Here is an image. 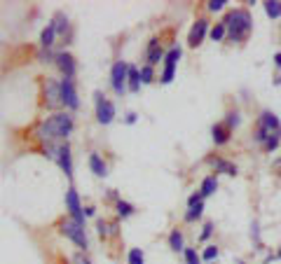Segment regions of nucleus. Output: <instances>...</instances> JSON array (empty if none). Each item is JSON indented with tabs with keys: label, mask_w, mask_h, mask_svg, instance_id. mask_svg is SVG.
<instances>
[{
	"label": "nucleus",
	"mask_w": 281,
	"mask_h": 264,
	"mask_svg": "<svg viewBox=\"0 0 281 264\" xmlns=\"http://www.w3.org/2000/svg\"><path fill=\"white\" fill-rule=\"evenodd\" d=\"M258 126H260V129H265V131H269V133L281 131V122H279V117H277L272 110H263V112H260Z\"/></svg>",
	"instance_id": "nucleus-13"
},
{
	"label": "nucleus",
	"mask_w": 281,
	"mask_h": 264,
	"mask_svg": "<svg viewBox=\"0 0 281 264\" xmlns=\"http://www.w3.org/2000/svg\"><path fill=\"white\" fill-rule=\"evenodd\" d=\"M211 164H214L215 173H225V175H237V173H239V169H237L232 161H228V159H223V157H214Z\"/></svg>",
	"instance_id": "nucleus-16"
},
{
	"label": "nucleus",
	"mask_w": 281,
	"mask_h": 264,
	"mask_svg": "<svg viewBox=\"0 0 281 264\" xmlns=\"http://www.w3.org/2000/svg\"><path fill=\"white\" fill-rule=\"evenodd\" d=\"M239 124H241L239 110H230V112H228V119H225V126H228L230 131H232V129H237Z\"/></svg>",
	"instance_id": "nucleus-29"
},
{
	"label": "nucleus",
	"mask_w": 281,
	"mask_h": 264,
	"mask_svg": "<svg viewBox=\"0 0 281 264\" xmlns=\"http://www.w3.org/2000/svg\"><path fill=\"white\" fill-rule=\"evenodd\" d=\"M127 264H146V255L141 248H132L127 252Z\"/></svg>",
	"instance_id": "nucleus-25"
},
{
	"label": "nucleus",
	"mask_w": 281,
	"mask_h": 264,
	"mask_svg": "<svg viewBox=\"0 0 281 264\" xmlns=\"http://www.w3.org/2000/svg\"><path fill=\"white\" fill-rule=\"evenodd\" d=\"M66 211L70 215V220H75V222H80L84 225V206L80 203V197H78V192H75V187H68L66 189Z\"/></svg>",
	"instance_id": "nucleus-8"
},
{
	"label": "nucleus",
	"mask_w": 281,
	"mask_h": 264,
	"mask_svg": "<svg viewBox=\"0 0 281 264\" xmlns=\"http://www.w3.org/2000/svg\"><path fill=\"white\" fill-rule=\"evenodd\" d=\"M127 78H129V63L127 61H115L113 68H110V87L117 96L129 92L127 89Z\"/></svg>",
	"instance_id": "nucleus-4"
},
{
	"label": "nucleus",
	"mask_w": 281,
	"mask_h": 264,
	"mask_svg": "<svg viewBox=\"0 0 281 264\" xmlns=\"http://www.w3.org/2000/svg\"><path fill=\"white\" fill-rule=\"evenodd\" d=\"M206 5H209L211 12H220V10L228 5V0H211V2H206Z\"/></svg>",
	"instance_id": "nucleus-34"
},
{
	"label": "nucleus",
	"mask_w": 281,
	"mask_h": 264,
	"mask_svg": "<svg viewBox=\"0 0 281 264\" xmlns=\"http://www.w3.org/2000/svg\"><path fill=\"white\" fill-rule=\"evenodd\" d=\"M89 171H92L96 178H106V175H108V164L99 157L96 152L89 155Z\"/></svg>",
	"instance_id": "nucleus-15"
},
{
	"label": "nucleus",
	"mask_w": 281,
	"mask_h": 264,
	"mask_svg": "<svg viewBox=\"0 0 281 264\" xmlns=\"http://www.w3.org/2000/svg\"><path fill=\"white\" fill-rule=\"evenodd\" d=\"M56 164L59 169L66 173V178H73V159H70V143L64 140L59 143V150H56Z\"/></svg>",
	"instance_id": "nucleus-10"
},
{
	"label": "nucleus",
	"mask_w": 281,
	"mask_h": 264,
	"mask_svg": "<svg viewBox=\"0 0 281 264\" xmlns=\"http://www.w3.org/2000/svg\"><path fill=\"white\" fill-rule=\"evenodd\" d=\"M199 192H201V197H204V199L214 197L215 192H218V178H215V175H206V178L201 180Z\"/></svg>",
	"instance_id": "nucleus-19"
},
{
	"label": "nucleus",
	"mask_w": 281,
	"mask_h": 264,
	"mask_svg": "<svg viewBox=\"0 0 281 264\" xmlns=\"http://www.w3.org/2000/svg\"><path fill=\"white\" fill-rule=\"evenodd\" d=\"M38 59L47 63V61H54V59H56V54H54L52 49H40V52H38Z\"/></svg>",
	"instance_id": "nucleus-35"
},
{
	"label": "nucleus",
	"mask_w": 281,
	"mask_h": 264,
	"mask_svg": "<svg viewBox=\"0 0 281 264\" xmlns=\"http://www.w3.org/2000/svg\"><path fill=\"white\" fill-rule=\"evenodd\" d=\"M169 248H171L174 252H183V250H185V238H183V232L171 229V234H169Z\"/></svg>",
	"instance_id": "nucleus-21"
},
{
	"label": "nucleus",
	"mask_w": 281,
	"mask_h": 264,
	"mask_svg": "<svg viewBox=\"0 0 281 264\" xmlns=\"http://www.w3.org/2000/svg\"><path fill=\"white\" fill-rule=\"evenodd\" d=\"M138 73H141V84H150L152 79H155V70H152V66H141L138 68Z\"/></svg>",
	"instance_id": "nucleus-30"
},
{
	"label": "nucleus",
	"mask_w": 281,
	"mask_h": 264,
	"mask_svg": "<svg viewBox=\"0 0 281 264\" xmlns=\"http://www.w3.org/2000/svg\"><path fill=\"white\" fill-rule=\"evenodd\" d=\"M230 133H232V131H230L228 126L223 124V122H220V124H214V126H211V138H214L215 145H225V143L230 140Z\"/></svg>",
	"instance_id": "nucleus-17"
},
{
	"label": "nucleus",
	"mask_w": 281,
	"mask_h": 264,
	"mask_svg": "<svg viewBox=\"0 0 281 264\" xmlns=\"http://www.w3.org/2000/svg\"><path fill=\"white\" fill-rule=\"evenodd\" d=\"M127 89L132 93L141 92V73L136 66H129V78H127Z\"/></svg>",
	"instance_id": "nucleus-20"
},
{
	"label": "nucleus",
	"mask_w": 281,
	"mask_h": 264,
	"mask_svg": "<svg viewBox=\"0 0 281 264\" xmlns=\"http://www.w3.org/2000/svg\"><path fill=\"white\" fill-rule=\"evenodd\" d=\"M218 246H206V248H204V252H201V260H206V262L211 264L214 262V260H218Z\"/></svg>",
	"instance_id": "nucleus-31"
},
{
	"label": "nucleus",
	"mask_w": 281,
	"mask_h": 264,
	"mask_svg": "<svg viewBox=\"0 0 281 264\" xmlns=\"http://www.w3.org/2000/svg\"><path fill=\"white\" fill-rule=\"evenodd\" d=\"M94 101H96V122L108 126L115 119V103L108 101L101 92H94Z\"/></svg>",
	"instance_id": "nucleus-6"
},
{
	"label": "nucleus",
	"mask_w": 281,
	"mask_h": 264,
	"mask_svg": "<svg viewBox=\"0 0 281 264\" xmlns=\"http://www.w3.org/2000/svg\"><path fill=\"white\" fill-rule=\"evenodd\" d=\"M211 264H214V262H211Z\"/></svg>",
	"instance_id": "nucleus-43"
},
{
	"label": "nucleus",
	"mask_w": 281,
	"mask_h": 264,
	"mask_svg": "<svg viewBox=\"0 0 281 264\" xmlns=\"http://www.w3.org/2000/svg\"><path fill=\"white\" fill-rule=\"evenodd\" d=\"M136 119H138L136 112H127V119H124V122H127V124H136Z\"/></svg>",
	"instance_id": "nucleus-39"
},
{
	"label": "nucleus",
	"mask_w": 281,
	"mask_h": 264,
	"mask_svg": "<svg viewBox=\"0 0 281 264\" xmlns=\"http://www.w3.org/2000/svg\"><path fill=\"white\" fill-rule=\"evenodd\" d=\"M279 143H281V131H277V133H272L267 140H265L263 150H265V152H274V150L279 147Z\"/></svg>",
	"instance_id": "nucleus-28"
},
{
	"label": "nucleus",
	"mask_w": 281,
	"mask_h": 264,
	"mask_svg": "<svg viewBox=\"0 0 281 264\" xmlns=\"http://www.w3.org/2000/svg\"><path fill=\"white\" fill-rule=\"evenodd\" d=\"M206 33H209V21L206 19H197L192 28H190V35H187V45L190 47H199L201 40L206 38Z\"/></svg>",
	"instance_id": "nucleus-11"
},
{
	"label": "nucleus",
	"mask_w": 281,
	"mask_h": 264,
	"mask_svg": "<svg viewBox=\"0 0 281 264\" xmlns=\"http://www.w3.org/2000/svg\"><path fill=\"white\" fill-rule=\"evenodd\" d=\"M52 21H54V26H56V35H64V33L68 31V16L64 12H59Z\"/></svg>",
	"instance_id": "nucleus-24"
},
{
	"label": "nucleus",
	"mask_w": 281,
	"mask_h": 264,
	"mask_svg": "<svg viewBox=\"0 0 281 264\" xmlns=\"http://www.w3.org/2000/svg\"><path fill=\"white\" fill-rule=\"evenodd\" d=\"M59 89H61V106L66 108V112H75V110L80 108V98H78L75 82L61 78L59 79Z\"/></svg>",
	"instance_id": "nucleus-5"
},
{
	"label": "nucleus",
	"mask_w": 281,
	"mask_h": 264,
	"mask_svg": "<svg viewBox=\"0 0 281 264\" xmlns=\"http://www.w3.org/2000/svg\"><path fill=\"white\" fill-rule=\"evenodd\" d=\"M277 257H279V260H281V248H279V252H277Z\"/></svg>",
	"instance_id": "nucleus-42"
},
{
	"label": "nucleus",
	"mask_w": 281,
	"mask_h": 264,
	"mask_svg": "<svg viewBox=\"0 0 281 264\" xmlns=\"http://www.w3.org/2000/svg\"><path fill=\"white\" fill-rule=\"evenodd\" d=\"M73 264H92V262H89V257H87L84 252H78V255L73 257Z\"/></svg>",
	"instance_id": "nucleus-38"
},
{
	"label": "nucleus",
	"mask_w": 281,
	"mask_h": 264,
	"mask_svg": "<svg viewBox=\"0 0 281 264\" xmlns=\"http://www.w3.org/2000/svg\"><path fill=\"white\" fill-rule=\"evenodd\" d=\"M59 232H61L68 241H73L82 252L89 248V238H87V234H84V225H80V222H75V220L68 217V220L61 222V229H59Z\"/></svg>",
	"instance_id": "nucleus-3"
},
{
	"label": "nucleus",
	"mask_w": 281,
	"mask_h": 264,
	"mask_svg": "<svg viewBox=\"0 0 281 264\" xmlns=\"http://www.w3.org/2000/svg\"><path fill=\"white\" fill-rule=\"evenodd\" d=\"M164 49L160 47V42H157V38H152L150 42H148V52H146V61L148 66H155V63H160V61H164Z\"/></svg>",
	"instance_id": "nucleus-14"
},
{
	"label": "nucleus",
	"mask_w": 281,
	"mask_h": 264,
	"mask_svg": "<svg viewBox=\"0 0 281 264\" xmlns=\"http://www.w3.org/2000/svg\"><path fill=\"white\" fill-rule=\"evenodd\" d=\"M211 234H214V225H211V222H206V225H204V229H201L199 238H201V241H206V238L211 236Z\"/></svg>",
	"instance_id": "nucleus-37"
},
{
	"label": "nucleus",
	"mask_w": 281,
	"mask_h": 264,
	"mask_svg": "<svg viewBox=\"0 0 281 264\" xmlns=\"http://www.w3.org/2000/svg\"><path fill=\"white\" fill-rule=\"evenodd\" d=\"M274 84H281V70H279V75L274 78Z\"/></svg>",
	"instance_id": "nucleus-41"
},
{
	"label": "nucleus",
	"mask_w": 281,
	"mask_h": 264,
	"mask_svg": "<svg viewBox=\"0 0 281 264\" xmlns=\"http://www.w3.org/2000/svg\"><path fill=\"white\" fill-rule=\"evenodd\" d=\"M96 232H99V236L106 238L110 234V225H108L106 220H96Z\"/></svg>",
	"instance_id": "nucleus-33"
},
{
	"label": "nucleus",
	"mask_w": 281,
	"mask_h": 264,
	"mask_svg": "<svg viewBox=\"0 0 281 264\" xmlns=\"http://www.w3.org/2000/svg\"><path fill=\"white\" fill-rule=\"evenodd\" d=\"M265 5V14H267L269 19H279L281 16V2L279 0H267V2H263Z\"/></svg>",
	"instance_id": "nucleus-22"
},
{
	"label": "nucleus",
	"mask_w": 281,
	"mask_h": 264,
	"mask_svg": "<svg viewBox=\"0 0 281 264\" xmlns=\"http://www.w3.org/2000/svg\"><path fill=\"white\" fill-rule=\"evenodd\" d=\"M45 103L47 108L61 106V89H59V82L52 78L45 79Z\"/></svg>",
	"instance_id": "nucleus-12"
},
{
	"label": "nucleus",
	"mask_w": 281,
	"mask_h": 264,
	"mask_svg": "<svg viewBox=\"0 0 281 264\" xmlns=\"http://www.w3.org/2000/svg\"><path fill=\"white\" fill-rule=\"evenodd\" d=\"M181 56H183V49L176 45L171 47L166 56H164V70H162V84H171L174 82V75H176V66H178V61H181Z\"/></svg>",
	"instance_id": "nucleus-7"
},
{
	"label": "nucleus",
	"mask_w": 281,
	"mask_h": 264,
	"mask_svg": "<svg viewBox=\"0 0 281 264\" xmlns=\"http://www.w3.org/2000/svg\"><path fill=\"white\" fill-rule=\"evenodd\" d=\"M201 201H204L201 192H195V194H190V199H187V208H190V206H197V203H201Z\"/></svg>",
	"instance_id": "nucleus-36"
},
{
	"label": "nucleus",
	"mask_w": 281,
	"mask_h": 264,
	"mask_svg": "<svg viewBox=\"0 0 281 264\" xmlns=\"http://www.w3.org/2000/svg\"><path fill=\"white\" fill-rule=\"evenodd\" d=\"M223 24L228 28V38L232 40V42L246 40L248 33L253 31V19H251V14L246 12V10H234V12H230Z\"/></svg>",
	"instance_id": "nucleus-2"
},
{
	"label": "nucleus",
	"mask_w": 281,
	"mask_h": 264,
	"mask_svg": "<svg viewBox=\"0 0 281 264\" xmlns=\"http://www.w3.org/2000/svg\"><path fill=\"white\" fill-rule=\"evenodd\" d=\"M209 35H211V40H214V42H220V40L228 35V28H225V24L220 21V24H215V26L209 31Z\"/></svg>",
	"instance_id": "nucleus-27"
},
{
	"label": "nucleus",
	"mask_w": 281,
	"mask_h": 264,
	"mask_svg": "<svg viewBox=\"0 0 281 264\" xmlns=\"http://www.w3.org/2000/svg\"><path fill=\"white\" fill-rule=\"evenodd\" d=\"M115 211H117V215H120V217H129V215H134L136 208L129 203V201H122V199H117V201H115Z\"/></svg>",
	"instance_id": "nucleus-23"
},
{
	"label": "nucleus",
	"mask_w": 281,
	"mask_h": 264,
	"mask_svg": "<svg viewBox=\"0 0 281 264\" xmlns=\"http://www.w3.org/2000/svg\"><path fill=\"white\" fill-rule=\"evenodd\" d=\"M54 38H56V26H54V21H50L47 26L42 28V33H40V47H42V49H52V47H54Z\"/></svg>",
	"instance_id": "nucleus-18"
},
{
	"label": "nucleus",
	"mask_w": 281,
	"mask_h": 264,
	"mask_svg": "<svg viewBox=\"0 0 281 264\" xmlns=\"http://www.w3.org/2000/svg\"><path fill=\"white\" fill-rule=\"evenodd\" d=\"M274 66H279V68H281V52H279V54H274Z\"/></svg>",
	"instance_id": "nucleus-40"
},
{
	"label": "nucleus",
	"mask_w": 281,
	"mask_h": 264,
	"mask_svg": "<svg viewBox=\"0 0 281 264\" xmlns=\"http://www.w3.org/2000/svg\"><path fill=\"white\" fill-rule=\"evenodd\" d=\"M201 213H204V201L201 203H197V206H190L185 213V222H195V220H199Z\"/></svg>",
	"instance_id": "nucleus-26"
},
{
	"label": "nucleus",
	"mask_w": 281,
	"mask_h": 264,
	"mask_svg": "<svg viewBox=\"0 0 281 264\" xmlns=\"http://www.w3.org/2000/svg\"><path fill=\"white\" fill-rule=\"evenodd\" d=\"M75 129V122H73V115L70 112H54L52 117L42 119L35 129V138L42 140L45 145H54L56 140L64 143L68 140V136Z\"/></svg>",
	"instance_id": "nucleus-1"
},
{
	"label": "nucleus",
	"mask_w": 281,
	"mask_h": 264,
	"mask_svg": "<svg viewBox=\"0 0 281 264\" xmlns=\"http://www.w3.org/2000/svg\"><path fill=\"white\" fill-rule=\"evenodd\" d=\"M183 257H185V264H201V257L197 255L195 248H185V250H183Z\"/></svg>",
	"instance_id": "nucleus-32"
},
{
	"label": "nucleus",
	"mask_w": 281,
	"mask_h": 264,
	"mask_svg": "<svg viewBox=\"0 0 281 264\" xmlns=\"http://www.w3.org/2000/svg\"><path fill=\"white\" fill-rule=\"evenodd\" d=\"M54 63H56V68L61 70V75H64L66 79H73V78H75V73H78V63H75L73 54L59 52V54H56V59H54Z\"/></svg>",
	"instance_id": "nucleus-9"
}]
</instances>
